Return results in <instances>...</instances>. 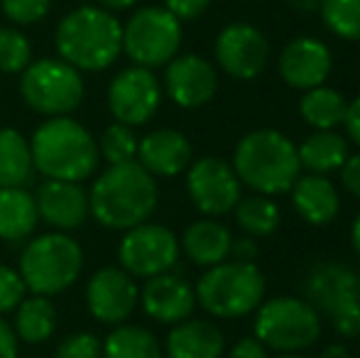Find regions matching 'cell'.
<instances>
[{
  "mask_svg": "<svg viewBox=\"0 0 360 358\" xmlns=\"http://www.w3.org/2000/svg\"><path fill=\"white\" fill-rule=\"evenodd\" d=\"M160 191L155 174H150L138 160L110 165L94 181L89 194L91 214L101 226L113 231H128L145 224L155 211Z\"/></svg>",
  "mask_w": 360,
  "mask_h": 358,
  "instance_id": "6da1fadb",
  "label": "cell"
},
{
  "mask_svg": "<svg viewBox=\"0 0 360 358\" xmlns=\"http://www.w3.org/2000/svg\"><path fill=\"white\" fill-rule=\"evenodd\" d=\"M59 57L79 72L108 69L123 52V27L110 10L81 5L64 15L54 32Z\"/></svg>",
  "mask_w": 360,
  "mask_h": 358,
  "instance_id": "7a4b0ae2",
  "label": "cell"
},
{
  "mask_svg": "<svg viewBox=\"0 0 360 358\" xmlns=\"http://www.w3.org/2000/svg\"><path fill=\"white\" fill-rule=\"evenodd\" d=\"M233 170L240 184H248L257 194L277 196L292 189L302 165L297 145L285 133L262 128L240 138L233 155Z\"/></svg>",
  "mask_w": 360,
  "mask_h": 358,
  "instance_id": "3957f363",
  "label": "cell"
},
{
  "mask_svg": "<svg viewBox=\"0 0 360 358\" xmlns=\"http://www.w3.org/2000/svg\"><path fill=\"white\" fill-rule=\"evenodd\" d=\"M32 162L47 179L81 181L91 177L98 165V143L81 123L54 115L34 130L30 143Z\"/></svg>",
  "mask_w": 360,
  "mask_h": 358,
  "instance_id": "277c9868",
  "label": "cell"
},
{
  "mask_svg": "<svg viewBox=\"0 0 360 358\" xmlns=\"http://www.w3.org/2000/svg\"><path fill=\"white\" fill-rule=\"evenodd\" d=\"M196 302L218 319H238L255 312L265 300V275L252 263L211 265L196 285Z\"/></svg>",
  "mask_w": 360,
  "mask_h": 358,
  "instance_id": "5b68a950",
  "label": "cell"
},
{
  "mask_svg": "<svg viewBox=\"0 0 360 358\" xmlns=\"http://www.w3.org/2000/svg\"><path fill=\"white\" fill-rule=\"evenodd\" d=\"M84 268V250L67 234H44L27 243L20 260L25 287L34 295L52 297L69 290Z\"/></svg>",
  "mask_w": 360,
  "mask_h": 358,
  "instance_id": "8992f818",
  "label": "cell"
},
{
  "mask_svg": "<svg viewBox=\"0 0 360 358\" xmlns=\"http://www.w3.org/2000/svg\"><path fill=\"white\" fill-rule=\"evenodd\" d=\"M321 317L299 297H272L262 302L255 319V339L267 349L282 354H297L319 341Z\"/></svg>",
  "mask_w": 360,
  "mask_h": 358,
  "instance_id": "52a82bcc",
  "label": "cell"
},
{
  "mask_svg": "<svg viewBox=\"0 0 360 358\" xmlns=\"http://www.w3.org/2000/svg\"><path fill=\"white\" fill-rule=\"evenodd\" d=\"M81 72L64 59H39L30 62L22 72L20 94L25 103L42 115H67L84 101Z\"/></svg>",
  "mask_w": 360,
  "mask_h": 358,
  "instance_id": "ba28073f",
  "label": "cell"
},
{
  "mask_svg": "<svg viewBox=\"0 0 360 358\" xmlns=\"http://www.w3.org/2000/svg\"><path fill=\"white\" fill-rule=\"evenodd\" d=\"M179 44L181 23L167 8H140L123 27V52L138 67H162L176 57Z\"/></svg>",
  "mask_w": 360,
  "mask_h": 358,
  "instance_id": "9c48e42d",
  "label": "cell"
},
{
  "mask_svg": "<svg viewBox=\"0 0 360 358\" xmlns=\"http://www.w3.org/2000/svg\"><path fill=\"white\" fill-rule=\"evenodd\" d=\"M118 258L128 275L155 277L162 272H169L176 265L179 241L167 226L138 224L123 236Z\"/></svg>",
  "mask_w": 360,
  "mask_h": 358,
  "instance_id": "30bf717a",
  "label": "cell"
},
{
  "mask_svg": "<svg viewBox=\"0 0 360 358\" xmlns=\"http://www.w3.org/2000/svg\"><path fill=\"white\" fill-rule=\"evenodd\" d=\"M162 89L152 69L128 67L108 87V108L113 118L123 125H143L157 113Z\"/></svg>",
  "mask_w": 360,
  "mask_h": 358,
  "instance_id": "8fae6325",
  "label": "cell"
},
{
  "mask_svg": "<svg viewBox=\"0 0 360 358\" xmlns=\"http://www.w3.org/2000/svg\"><path fill=\"white\" fill-rule=\"evenodd\" d=\"M186 191L206 216H223L240 201V179L221 158H201L189 167Z\"/></svg>",
  "mask_w": 360,
  "mask_h": 358,
  "instance_id": "7c38bea8",
  "label": "cell"
},
{
  "mask_svg": "<svg viewBox=\"0 0 360 358\" xmlns=\"http://www.w3.org/2000/svg\"><path fill=\"white\" fill-rule=\"evenodd\" d=\"M270 44L265 34L248 23H233L218 32L216 59L221 69L233 79H255L267 67Z\"/></svg>",
  "mask_w": 360,
  "mask_h": 358,
  "instance_id": "4fadbf2b",
  "label": "cell"
},
{
  "mask_svg": "<svg viewBox=\"0 0 360 358\" xmlns=\"http://www.w3.org/2000/svg\"><path fill=\"white\" fill-rule=\"evenodd\" d=\"M86 302L91 314L103 324H120L133 314L138 305V287L133 277L120 268H103L94 272L86 285Z\"/></svg>",
  "mask_w": 360,
  "mask_h": 358,
  "instance_id": "5bb4252c",
  "label": "cell"
},
{
  "mask_svg": "<svg viewBox=\"0 0 360 358\" xmlns=\"http://www.w3.org/2000/svg\"><path fill=\"white\" fill-rule=\"evenodd\" d=\"M165 87L169 98L181 108H201L216 96V69L199 54H181L167 62Z\"/></svg>",
  "mask_w": 360,
  "mask_h": 358,
  "instance_id": "9a60e30c",
  "label": "cell"
},
{
  "mask_svg": "<svg viewBox=\"0 0 360 358\" xmlns=\"http://www.w3.org/2000/svg\"><path fill=\"white\" fill-rule=\"evenodd\" d=\"M304 295L314 309L331 317L333 312L360 302V277L341 263H316L307 272Z\"/></svg>",
  "mask_w": 360,
  "mask_h": 358,
  "instance_id": "2e32d148",
  "label": "cell"
},
{
  "mask_svg": "<svg viewBox=\"0 0 360 358\" xmlns=\"http://www.w3.org/2000/svg\"><path fill=\"white\" fill-rule=\"evenodd\" d=\"M280 77L287 87L309 91L326 84L333 67L331 49L316 37H294L280 54Z\"/></svg>",
  "mask_w": 360,
  "mask_h": 358,
  "instance_id": "e0dca14e",
  "label": "cell"
},
{
  "mask_svg": "<svg viewBox=\"0 0 360 358\" xmlns=\"http://www.w3.org/2000/svg\"><path fill=\"white\" fill-rule=\"evenodd\" d=\"M143 307L160 324H179L189 319V314L194 312L196 292L184 277L162 272V275L147 277L143 287Z\"/></svg>",
  "mask_w": 360,
  "mask_h": 358,
  "instance_id": "ac0fdd59",
  "label": "cell"
},
{
  "mask_svg": "<svg viewBox=\"0 0 360 358\" xmlns=\"http://www.w3.org/2000/svg\"><path fill=\"white\" fill-rule=\"evenodd\" d=\"M34 201H37V214L59 231L79 229L91 211L84 186L67 179H47L39 186Z\"/></svg>",
  "mask_w": 360,
  "mask_h": 358,
  "instance_id": "d6986e66",
  "label": "cell"
},
{
  "mask_svg": "<svg viewBox=\"0 0 360 358\" xmlns=\"http://www.w3.org/2000/svg\"><path fill=\"white\" fill-rule=\"evenodd\" d=\"M140 165L157 177H174L191 165V143L179 130H152L138 143Z\"/></svg>",
  "mask_w": 360,
  "mask_h": 358,
  "instance_id": "ffe728a7",
  "label": "cell"
},
{
  "mask_svg": "<svg viewBox=\"0 0 360 358\" xmlns=\"http://www.w3.org/2000/svg\"><path fill=\"white\" fill-rule=\"evenodd\" d=\"M289 191L297 214L311 226H328L341 211V196L326 174H299Z\"/></svg>",
  "mask_w": 360,
  "mask_h": 358,
  "instance_id": "44dd1931",
  "label": "cell"
},
{
  "mask_svg": "<svg viewBox=\"0 0 360 358\" xmlns=\"http://www.w3.org/2000/svg\"><path fill=\"white\" fill-rule=\"evenodd\" d=\"M223 349V331L206 319H184L167 336V358H221Z\"/></svg>",
  "mask_w": 360,
  "mask_h": 358,
  "instance_id": "7402d4cb",
  "label": "cell"
},
{
  "mask_svg": "<svg viewBox=\"0 0 360 358\" xmlns=\"http://www.w3.org/2000/svg\"><path fill=\"white\" fill-rule=\"evenodd\" d=\"M231 231L214 219L194 221L181 236V250H184L191 263L201 265V268L223 263L231 255Z\"/></svg>",
  "mask_w": 360,
  "mask_h": 358,
  "instance_id": "603a6c76",
  "label": "cell"
},
{
  "mask_svg": "<svg viewBox=\"0 0 360 358\" xmlns=\"http://www.w3.org/2000/svg\"><path fill=\"white\" fill-rule=\"evenodd\" d=\"M39 221L37 201L22 186H0V238L22 241Z\"/></svg>",
  "mask_w": 360,
  "mask_h": 358,
  "instance_id": "cb8c5ba5",
  "label": "cell"
},
{
  "mask_svg": "<svg viewBox=\"0 0 360 358\" xmlns=\"http://www.w3.org/2000/svg\"><path fill=\"white\" fill-rule=\"evenodd\" d=\"M299 165L307 167L314 174H328L333 170H341V165L348 158L346 138H341L333 130H316L314 135L304 138V143L297 148Z\"/></svg>",
  "mask_w": 360,
  "mask_h": 358,
  "instance_id": "d4e9b609",
  "label": "cell"
},
{
  "mask_svg": "<svg viewBox=\"0 0 360 358\" xmlns=\"http://www.w3.org/2000/svg\"><path fill=\"white\" fill-rule=\"evenodd\" d=\"M346 108H348V101L343 98L341 91L323 87V84L304 91L302 101H299L302 118L316 130H333L338 125H343Z\"/></svg>",
  "mask_w": 360,
  "mask_h": 358,
  "instance_id": "484cf974",
  "label": "cell"
},
{
  "mask_svg": "<svg viewBox=\"0 0 360 358\" xmlns=\"http://www.w3.org/2000/svg\"><path fill=\"white\" fill-rule=\"evenodd\" d=\"M32 150L13 128L0 130V186H22L32 179Z\"/></svg>",
  "mask_w": 360,
  "mask_h": 358,
  "instance_id": "4316f807",
  "label": "cell"
},
{
  "mask_svg": "<svg viewBox=\"0 0 360 358\" xmlns=\"http://www.w3.org/2000/svg\"><path fill=\"white\" fill-rule=\"evenodd\" d=\"M57 326V309L42 295H34L30 300H22L18 305V317H15V334L25 344H42L54 334Z\"/></svg>",
  "mask_w": 360,
  "mask_h": 358,
  "instance_id": "83f0119b",
  "label": "cell"
},
{
  "mask_svg": "<svg viewBox=\"0 0 360 358\" xmlns=\"http://www.w3.org/2000/svg\"><path fill=\"white\" fill-rule=\"evenodd\" d=\"M103 358H162L160 341L143 326L125 324L110 331L101 351Z\"/></svg>",
  "mask_w": 360,
  "mask_h": 358,
  "instance_id": "f1b7e54d",
  "label": "cell"
},
{
  "mask_svg": "<svg viewBox=\"0 0 360 358\" xmlns=\"http://www.w3.org/2000/svg\"><path fill=\"white\" fill-rule=\"evenodd\" d=\"M236 219L238 226L245 231L250 238H262L277 231V226L282 224V211L270 196L257 194L240 199L236 204Z\"/></svg>",
  "mask_w": 360,
  "mask_h": 358,
  "instance_id": "f546056e",
  "label": "cell"
},
{
  "mask_svg": "<svg viewBox=\"0 0 360 358\" xmlns=\"http://www.w3.org/2000/svg\"><path fill=\"white\" fill-rule=\"evenodd\" d=\"M323 25L336 37L360 42V0H321Z\"/></svg>",
  "mask_w": 360,
  "mask_h": 358,
  "instance_id": "4dcf8cb0",
  "label": "cell"
},
{
  "mask_svg": "<svg viewBox=\"0 0 360 358\" xmlns=\"http://www.w3.org/2000/svg\"><path fill=\"white\" fill-rule=\"evenodd\" d=\"M32 62V47L27 37L15 27H0V72L20 74Z\"/></svg>",
  "mask_w": 360,
  "mask_h": 358,
  "instance_id": "1f68e13d",
  "label": "cell"
},
{
  "mask_svg": "<svg viewBox=\"0 0 360 358\" xmlns=\"http://www.w3.org/2000/svg\"><path fill=\"white\" fill-rule=\"evenodd\" d=\"M98 153H103L108 165H120L135 160L138 158V138H135L133 128L123 123H115L110 128H105V133L101 135Z\"/></svg>",
  "mask_w": 360,
  "mask_h": 358,
  "instance_id": "d6a6232c",
  "label": "cell"
},
{
  "mask_svg": "<svg viewBox=\"0 0 360 358\" xmlns=\"http://www.w3.org/2000/svg\"><path fill=\"white\" fill-rule=\"evenodd\" d=\"M52 8V0H3V13L15 25H34Z\"/></svg>",
  "mask_w": 360,
  "mask_h": 358,
  "instance_id": "836d02e7",
  "label": "cell"
},
{
  "mask_svg": "<svg viewBox=\"0 0 360 358\" xmlns=\"http://www.w3.org/2000/svg\"><path fill=\"white\" fill-rule=\"evenodd\" d=\"M101 351L103 346H101L98 336L91 331H76L59 344L57 358H101Z\"/></svg>",
  "mask_w": 360,
  "mask_h": 358,
  "instance_id": "e575fe53",
  "label": "cell"
},
{
  "mask_svg": "<svg viewBox=\"0 0 360 358\" xmlns=\"http://www.w3.org/2000/svg\"><path fill=\"white\" fill-rule=\"evenodd\" d=\"M25 300V282L18 270L0 263V314L15 309Z\"/></svg>",
  "mask_w": 360,
  "mask_h": 358,
  "instance_id": "d590c367",
  "label": "cell"
},
{
  "mask_svg": "<svg viewBox=\"0 0 360 358\" xmlns=\"http://www.w3.org/2000/svg\"><path fill=\"white\" fill-rule=\"evenodd\" d=\"M331 326L338 336H346V339H356L360 336V302L356 305H348L343 309L333 312L331 317Z\"/></svg>",
  "mask_w": 360,
  "mask_h": 358,
  "instance_id": "8d00e7d4",
  "label": "cell"
},
{
  "mask_svg": "<svg viewBox=\"0 0 360 358\" xmlns=\"http://www.w3.org/2000/svg\"><path fill=\"white\" fill-rule=\"evenodd\" d=\"M211 0H165V8L174 15L176 20H196L206 13Z\"/></svg>",
  "mask_w": 360,
  "mask_h": 358,
  "instance_id": "74e56055",
  "label": "cell"
},
{
  "mask_svg": "<svg viewBox=\"0 0 360 358\" xmlns=\"http://www.w3.org/2000/svg\"><path fill=\"white\" fill-rule=\"evenodd\" d=\"M341 181L353 196L360 199V153L348 155L346 162L341 165Z\"/></svg>",
  "mask_w": 360,
  "mask_h": 358,
  "instance_id": "f35d334b",
  "label": "cell"
},
{
  "mask_svg": "<svg viewBox=\"0 0 360 358\" xmlns=\"http://www.w3.org/2000/svg\"><path fill=\"white\" fill-rule=\"evenodd\" d=\"M228 358H267V346L257 341L255 336H245L233 346Z\"/></svg>",
  "mask_w": 360,
  "mask_h": 358,
  "instance_id": "ab89813d",
  "label": "cell"
},
{
  "mask_svg": "<svg viewBox=\"0 0 360 358\" xmlns=\"http://www.w3.org/2000/svg\"><path fill=\"white\" fill-rule=\"evenodd\" d=\"M0 358H18V334L3 319H0Z\"/></svg>",
  "mask_w": 360,
  "mask_h": 358,
  "instance_id": "60d3db41",
  "label": "cell"
},
{
  "mask_svg": "<svg viewBox=\"0 0 360 358\" xmlns=\"http://www.w3.org/2000/svg\"><path fill=\"white\" fill-rule=\"evenodd\" d=\"M343 123H346L348 138H351L353 143H356L358 148H360V96H358L356 101H351V103H348Z\"/></svg>",
  "mask_w": 360,
  "mask_h": 358,
  "instance_id": "b9f144b4",
  "label": "cell"
},
{
  "mask_svg": "<svg viewBox=\"0 0 360 358\" xmlns=\"http://www.w3.org/2000/svg\"><path fill=\"white\" fill-rule=\"evenodd\" d=\"M231 255L240 263H252L257 258V243L252 238H240L231 243Z\"/></svg>",
  "mask_w": 360,
  "mask_h": 358,
  "instance_id": "7bdbcfd3",
  "label": "cell"
},
{
  "mask_svg": "<svg viewBox=\"0 0 360 358\" xmlns=\"http://www.w3.org/2000/svg\"><path fill=\"white\" fill-rule=\"evenodd\" d=\"M287 3L299 13H314V10L321 8V0H287Z\"/></svg>",
  "mask_w": 360,
  "mask_h": 358,
  "instance_id": "ee69618b",
  "label": "cell"
},
{
  "mask_svg": "<svg viewBox=\"0 0 360 358\" xmlns=\"http://www.w3.org/2000/svg\"><path fill=\"white\" fill-rule=\"evenodd\" d=\"M319 358H351V354H348V349L343 344H331L321 351Z\"/></svg>",
  "mask_w": 360,
  "mask_h": 358,
  "instance_id": "f6af8a7d",
  "label": "cell"
},
{
  "mask_svg": "<svg viewBox=\"0 0 360 358\" xmlns=\"http://www.w3.org/2000/svg\"><path fill=\"white\" fill-rule=\"evenodd\" d=\"M135 3H138V0H101V5H103L105 10H128V8H133Z\"/></svg>",
  "mask_w": 360,
  "mask_h": 358,
  "instance_id": "bcb514c9",
  "label": "cell"
},
{
  "mask_svg": "<svg viewBox=\"0 0 360 358\" xmlns=\"http://www.w3.org/2000/svg\"><path fill=\"white\" fill-rule=\"evenodd\" d=\"M351 241H353V248L360 253V214L356 216V221L351 226Z\"/></svg>",
  "mask_w": 360,
  "mask_h": 358,
  "instance_id": "7dc6e473",
  "label": "cell"
},
{
  "mask_svg": "<svg viewBox=\"0 0 360 358\" xmlns=\"http://www.w3.org/2000/svg\"><path fill=\"white\" fill-rule=\"evenodd\" d=\"M280 358H304V356H299V354H282Z\"/></svg>",
  "mask_w": 360,
  "mask_h": 358,
  "instance_id": "c3c4849f",
  "label": "cell"
}]
</instances>
